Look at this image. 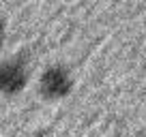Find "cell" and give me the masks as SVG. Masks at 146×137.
I'll return each instance as SVG.
<instances>
[{"instance_id":"cell-1","label":"cell","mask_w":146,"mask_h":137,"mask_svg":"<svg viewBox=\"0 0 146 137\" xmlns=\"http://www.w3.org/2000/svg\"><path fill=\"white\" fill-rule=\"evenodd\" d=\"M73 88V77L69 73V68L62 64H54L47 67L43 71L41 79H39V90L45 99L56 101V99H64Z\"/></svg>"},{"instance_id":"cell-2","label":"cell","mask_w":146,"mask_h":137,"mask_svg":"<svg viewBox=\"0 0 146 137\" xmlns=\"http://www.w3.org/2000/svg\"><path fill=\"white\" fill-rule=\"evenodd\" d=\"M28 67L24 58H9L0 62V94L13 96L26 88Z\"/></svg>"},{"instance_id":"cell-3","label":"cell","mask_w":146,"mask_h":137,"mask_svg":"<svg viewBox=\"0 0 146 137\" xmlns=\"http://www.w3.org/2000/svg\"><path fill=\"white\" fill-rule=\"evenodd\" d=\"M2 41H5V30H2V26H0V47H2Z\"/></svg>"}]
</instances>
